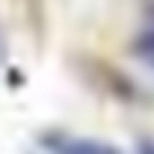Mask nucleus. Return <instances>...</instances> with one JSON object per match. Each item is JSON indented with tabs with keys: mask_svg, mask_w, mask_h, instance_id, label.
Returning a JSON list of instances; mask_svg holds the SVG:
<instances>
[{
	"mask_svg": "<svg viewBox=\"0 0 154 154\" xmlns=\"http://www.w3.org/2000/svg\"><path fill=\"white\" fill-rule=\"evenodd\" d=\"M42 148L48 154H121L115 145L91 136H72V133H45Z\"/></svg>",
	"mask_w": 154,
	"mask_h": 154,
	"instance_id": "f257e3e1",
	"label": "nucleus"
},
{
	"mask_svg": "<svg viewBox=\"0 0 154 154\" xmlns=\"http://www.w3.org/2000/svg\"><path fill=\"white\" fill-rule=\"evenodd\" d=\"M133 51H136V57H142V60L154 69V27H151V30H142V33L136 36Z\"/></svg>",
	"mask_w": 154,
	"mask_h": 154,
	"instance_id": "f03ea898",
	"label": "nucleus"
},
{
	"mask_svg": "<svg viewBox=\"0 0 154 154\" xmlns=\"http://www.w3.org/2000/svg\"><path fill=\"white\" fill-rule=\"evenodd\" d=\"M136 154H154V139H145V142H139Z\"/></svg>",
	"mask_w": 154,
	"mask_h": 154,
	"instance_id": "7ed1b4c3",
	"label": "nucleus"
}]
</instances>
